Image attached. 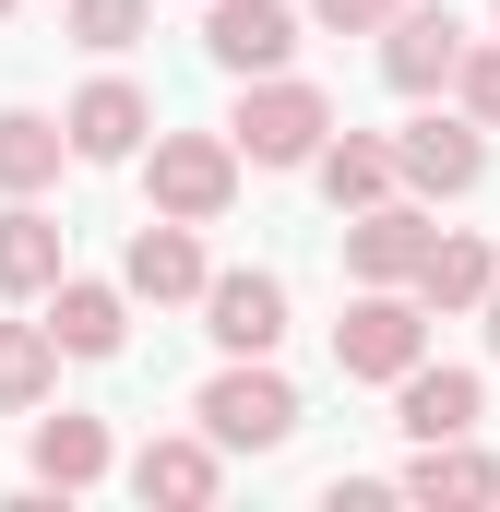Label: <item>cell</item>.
I'll list each match as a JSON object with an SVG mask.
<instances>
[{
	"label": "cell",
	"mask_w": 500,
	"mask_h": 512,
	"mask_svg": "<svg viewBox=\"0 0 500 512\" xmlns=\"http://www.w3.org/2000/svg\"><path fill=\"white\" fill-rule=\"evenodd\" d=\"M393 179H405L417 203H465V191L489 179V131L429 108V120H405V131H393Z\"/></svg>",
	"instance_id": "5b68a950"
},
{
	"label": "cell",
	"mask_w": 500,
	"mask_h": 512,
	"mask_svg": "<svg viewBox=\"0 0 500 512\" xmlns=\"http://www.w3.org/2000/svg\"><path fill=\"white\" fill-rule=\"evenodd\" d=\"M322 131H334V96H322V84H298V72H250V96L227 108L239 167H310V155H322Z\"/></svg>",
	"instance_id": "6da1fadb"
},
{
	"label": "cell",
	"mask_w": 500,
	"mask_h": 512,
	"mask_svg": "<svg viewBox=\"0 0 500 512\" xmlns=\"http://www.w3.org/2000/svg\"><path fill=\"white\" fill-rule=\"evenodd\" d=\"M286 48H298V12L286 0H203V60L215 72H286Z\"/></svg>",
	"instance_id": "52a82bcc"
},
{
	"label": "cell",
	"mask_w": 500,
	"mask_h": 512,
	"mask_svg": "<svg viewBox=\"0 0 500 512\" xmlns=\"http://www.w3.org/2000/svg\"><path fill=\"white\" fill-rule=\"evenodd\" d=\"M477 322H489V358H500V274H489V298H477Z\"/></svg>",
	"instance_id": "d4e9b609"
},
{
	"label": "cell",
	"mask_w": 500,
	"mask_h": 512,
	"mask_svg": "<svg viewBox=\"0 0 500 512\" xmlns=\"http://www.w3.org/2000/svg\"><path fill=\"white\" fill-rule=\"evenodd\" d=\"M60 393V346H48V322H0V417H36Z\"/></svg>",
	"instance_id": "44dd1931"
},
{
	"label": "cell",
	"mask_w": 500,
	"mask_h": 512,
	"mask_svg": "<svg viewBox=\"0 0 500 512\" xmlns=\"http://www.w3.org/2000/svg\"><path fill=\"white\" fill-rule=\"evenodd\" d=\"M215 489H227V453H215L203 429H191V441H143V453H131V501L203 512V501H215Z\"/></svg>",
	"instance_id": "4fadbf2b"
},
{
	"label": "cell",
	"mask_w": 500,
	"mask_h": 512,
	"mask_svg": "<svg viewBox=\"0 0 500 512\" xmlns=\"http://www.w3.org/2000/svg\"><path fill=\"white\" fill-rule=\"evenodd\" d=\"M417 358H429V310L405 286H358V310L334 322V370L346 382H405Z\"/></svg>",
	"instance_id": "277c9868"
},
{
	"label": "cell",
	"mask_w": 500,
	"mask_h": 512,
	"mask_svg": "<svg viewBox=\"0 0 500 512\" xmlns=\"http://www.w3.org/2000/svg\"><path fill=\"white\" fill-rule=\"evenodd\" d=\"M60 131H72V155H84V167H120V155H143V131H155V96L120 84V72H96V84L60 108Z\"/></svg>",
	"instance_id": "ba28073f"
},
{
	"label": "cell",
	"mask_w": 500,
	"mask_h": 512,
	"mask_svg": "<svg viewBox=\"0 0 500 512\" xmlns=\"http://www.w3.org/2000/svg\"><path fill=\"white\" fill-rule=\"evenodd\" d=\"M0 24H12V0H0Z\"/></svg>",
	"instance_id": "484cf974"
},
{
	"label": "cell",
	"mask_w": 500,
	"mask_h": 512,
	"mask_svg": "<svg viewBox=\"0 0 500 512\" xmlns=\"http://www.w3.org/2000/svg\"><path fill=\"white\" fill-rule=\"evenodd\" d=\"M405 0H310V24H334V36H381Z\"/></svg>",
	"instance_id": "cb8c5ba5"
},
{
	"label": "cell",
	"mask_w": 500,
	"mask_h": 512,
	"mask_svg": "<svg viewBox=\"0 0 500 512\" xmlns=\"http://www.w3.org/2000/svg\"><path fill=\"white\" fill-rule=\"evenodd\" d=\"M417 251H429V215H417V203H393V191H381V203L346 215V274H358V286H405Z\"/></svg>",
	"instance_id": "8fae6325"
},
{
	"label": "cell",
	"mask_w": 500,
	"mask_h": 512,
	"mask_svg": "<svg viewBox=\"0 0 500 512\" xmlns=\"http://www.w3.org/2000/svg\"><path fill=\"white\" fill-rule=\"evenodd\" d=\"M120 334H131V286H96V274L60 262V286H48V346H60V358H120Z\"/></svg>",
	"instance_id": "30bf717a"
},
{
	"label": "cell",
	"mask_w": 500,
	"mask_h": 512,
	"mask_svg": "<svg viewBox=\"0 0 500 512\" xmlns=\"http://www.w3.org/2000/svg\"><path fill=\"white\" fill-rule=\"evenodd\" d=\"M96 477H108V429H96V417H72V405H60V417H36V489H60V501H72V489H96Z\"/></svg>",
	"instance_id": "d6986e66"
},
{
	"label": "cell",
	"mask_w": 500,
	"mask_h": 512,
	"mask_svg": "<svg viewBox=\"0 0 500 512\" xmlns=\"http://www.w3.org/2000/svg\"><path fill=\"white\" fill-rule=\"evenodd\" d=\"M203 334L227 358H274L286 346V286L274 274H203Z\"/></svg>",
	"instance_id": "9c48e42d"
},
{
	"label": "cell",
	"mask_w": 500,
	"mask_h": 512,
	"mask_svg": "<svg viewBox=\"0 0 500 512\" xmlns=\"http://www.w3.org/2000/svg\"><path fill=\"white\" fill-rule=\"evenodd\" d=\"M143 24H155V0H72V48H96V60L143 48Z\"/></svg>",
	"instance_id": "7402d4cb"
},
{
	"label": "cell",
	"mask_w": 500,
	"mask_h": 512,
	"mask_svg": "<svg viewBox=\"0 0 500 512\" xmlns=\"http://www.w3.org/2000/svg\"><path fill=\"white\" fill-rule=\"evenodd\" d=\"M60 286V227L36 215V191L0 203V298H48Z\"/></svg>",
	"instance_id": "e0dca14e"
},
{
	"label": "cell",
	"mask_w": 500,
	"mask_h": 512,
	"mask_svg": "<svg viewBox=\"0 0 500 512\" xmlns=\"http://www.w3.org/2000/svg\"><path fill=\"white\" fill-rule=\"evenodd\" d=\"M477 405H489L477 370H429V358H417V370L393 382V429H405V441H465V429H477Z\"/></svg>",
	"instance_id": "7c38bea8"
},
{
	"label": "cell",
	"mask_w": 500,
	"mask_h": 512,
	"mask_svg": "<svg viewBox=\"0 0 500 512\" xmlns=\"http://www.w3.org/2000/svg\"><path fill=\"white\" fill-rule=\"evenodd\" d=\"M191 417H203L215 453H274V441L298 429V382H286L274 358H227L215 382L191 393Z\"/></svg>",
	"instance_id": "7a4b0ae2"
},
{
	"label": "cell",
	"mask_w": 500,
	"mask_h": 512,
	"mask_svg": "<svg viewBox=\"0 0 500 512\" xmlns=\"http://www.w3.org/2000/svg\"><path fill=\"white\" fill-rule=\"evenodd\" d=\"M120 286H131V298H155V310H167V298H203V239H191L179 215H155V227L131 239Z\"/></svg>",
	"instance_id": "2e32d148"
},
{
	"label": "cell",
	"mask_w": 500,
	"mask_h": 512,
	"mask_svg": "<svg viewBox=\"0 0 500 512\" xmlns=\"http://www.w3.org/2000/svg\"><path fill=\"white\" fill-rule=\"evenodd\" d=\"M453 96H465L477 131H500V48H465V60H453Z\"/></svg>",
	"instance_id": "603a6c76"
},
{
	"label": "cell",
	"mask_w": 500,
	"mask_h": 512,
	"mask_svg": "<svg viewBox=\"0 0 500 512\" xmlns=\"http://www.w3.org/2000/svg\"><path fill=\"white\" fill-rule=\"evenodd\" d=\"M60 155H72V131L48 120V108H0V203H12V191H48Z\"/></svg>",
	"instance_id": "ffe728a7"
},
{
	"label": "cell",
	"mask_w": 500,
	"mask_h": 512,
	"mask_svg": "<svg viewBox=\"0 0 500 512\" xmlns=\"http://www.w3.org/2000/svg\"><path fill=\"white\" fill-rule=\"evenodd\" d=\"M453 60H465V24H453L441 0H405V12L381 24V84H393V96H441Z\"/></svg>",
	"instance_id": "8992f818"
},
{
	"label": "cell",
	"mask_w": 500,
	"mask_h": 512,
	"mask_svg": "<svg viewBox=\"0 0 500 512\" xmlns=\"http://www.w3.org/2000/svg\"><path fill=\"white\" fill-rule=\"evenodd\" d=\"M489 239H453V227H429V251H417V274H405V298L417 310H477L489 298Z\"/></svg>",
	"instance_id": "5bb4252c"
},
{
	"label": "cell",
	"mask_w": 500,
	"mask_h": 512,
	"mask_svg": "<svg viewBox=\"0 0 500 512\" xmlns=\"http://www.w3.org/2000/svg\"><path fill=\"white\" fill-rule=\"evenodd\" d=\"M143 191H155V215H179V227H215V215L239 203V143H227V131H155V155H143Z\"/></svg>",
	"instance_id": "3957f363"
},
{
	"label": "cell",
	"mask_w": 500,
	"mask_h": 512,
	"mask_svg": "<svg viewBox=\"0 0 500 512\" xmlns=\"http://www.w3.org/2000/svg\"><path fill=\"white\" fill-rule=\"evenodd\" d=\"M310 167H322V203H334V215H358V203L393 191V143H381V131H322Z\"/></svg>",
	"instance_id": "ac0fdd59"
},
{
	"label": "cell",
	"mask_w": 500,
	"mask_h": 512,
	"mask_svg": "<svg viewBox=\"0 0 500 512\" xmlns=\"http://www.w3.org/2000/svg\"><path fill=\"white\" fill-rule=\"evenodd\" d=\"M405 501H429V512H477V501H500V465L477 453V441H417Z\"/></svg>",
	"instance_id": "9a60e30c"
}]
</instances>
